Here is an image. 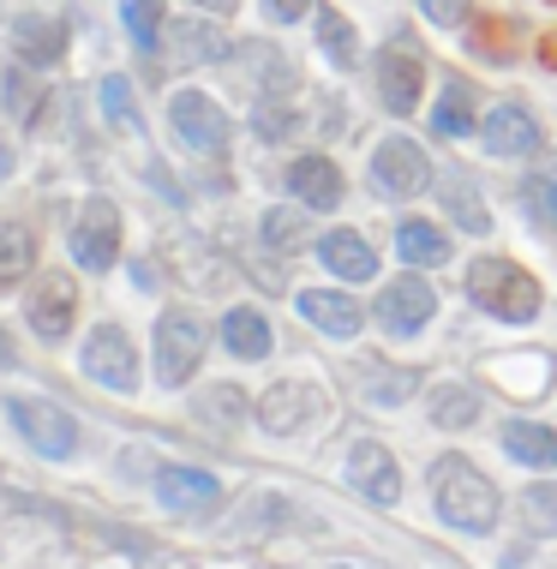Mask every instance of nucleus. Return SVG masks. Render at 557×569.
<instances>
[{
  "label": "nucleus",
  "mask_w": 557,
  "mask_h": 569,
  "mask_svg": "<svg viewBox=\"0 0 557 569\" xmlns=\"http://www.w3.org/2000/svg\"><path fill=\"white\" fill-rule=\"evenodd\" d=\"M426 480H431V503H438V516L450 521V528H461V533L498 528V486H491L468 456H438Z\"/></svg>",
  "instance_id": "f257e3e1"
},
{
  "label": "nucleus",
  "mask_w": 557,
  "mask_h": 569,
  "mask_svg": "<svg viewBox=\"0 0 557 569\" xmlns=\"http://www.w3.org/2000/svg\"><path fill=\"white\" fill-rule=\"evenodd\" d=\"M468 295L479 312L504 318V325H528L539 318V282L521 264H509V258H474L468 264Z\"/></svg>",
  "instance_id": "f03ea898"
},
{
  "label": "nucleus",
  "mask_w": 557,
  "mask_h": 569,
  "mask_svg": "<svg viewBox=\"0 0 557 569\" xmlns=\"http://www.w3.org/2000/svg\"><path fill=\"white\" fill-rule=\"evenodd\" d=\"M371 79H378L384 109H390V114L401 120V114H414V109H420L426 60H420V49H414L408 37H390V42L378 49V60H371Z\"/></svg>",
  "instance_id": "7ed1b4c3"
},
{
  "label": "nucleus",
  "mask_w": 557,
  "mask_h": 569,
  "mask_svg": "<svg viewBox=\"0 0 557 569\" xmlns=\"http://www.w3.org/2000/svg\"><path fill=\"white\" fill-rule=\"evenodd\" d=\"M12 426H19V432L37 443V456H72L79 450V420H72L67 408H54L49 396H12Z\"/></svg>",
  "instance_id": "20e7f679"
},
{
  "label": "nucleus",
  "mask_w": 557,
  "mask_h": 569,
  "mask_svg": "<svg viewBox=\"0 0 557 569\" xmlns=\"http://www.w3.org/2000/svg\"><path fill=\"white\" fill-rule=\"evenodd\" d=\"M72 264H84V270H108L120 258V210L108 204V198H84L79 204V217H72Z\"/></svg>",
  "instance_id": "39448f33"
},
{
  "label": "nucleus",
  "mask_w": 557,
  "mask_h": 569,
  "mask_svg": "<svg viewBox=\"0 0 557 569\" xmlns=\"http://www.w3.org/2000/svg\"><path fill=\"white\" fill-rule=\"evenodd\" d=\"M198 360H205V325L192 312H162L157 318V378L168 390H180L198 372Z\"/></svg>",
  "instance_id": "423d86ee"
},
{
  "label": "nucleus",
  "mask_w": 557,
  "mask_h": 569,
  "mask_svg": "<svg viewBox=\"0 0 557 569\" xmlns=\"http://www.w3.org/2000/svg\"><path fill=\"white\" fill-rule=\"evenodd\" d=\"M84 378H97L115 396L138 390V353H132V336L120 325H97L84 336Z\"/></svg>",
  "instance_id": "0eeeda50"
},
{
  "label": "nucleus",
  "mask_w": 557,
  "mask_h": 569,
  "mask_svg": "<svg viewBox=\"0 0 557 569\" xmlns=\"http://www.w3.org/2000/svg\"><path fill=\"white\" fill-rule=\"evenodd\" d=\"M168 120H175L180 144L198 150V157H222L228 150V114L216 109L205 90H180V97L168 102Z\"/></svg>",
  "instance_id": "6e6552de"
},
{
  "label": "nucleus",
  "mask_w": 557,
  "mask_h": 569,
  "mask_svg": "<svg viewBox=\"0 0 557 569\" xmlns=\"http://www.w3.org/2000/svg\"><path fill=\"white\" fill-rule=\"evenodd\" d=\"M371 180H378V192H390V198H420L431 187V162H426V150L414 144V138H384L378 157H371Z\"/></svg>",
  "instance_id": "1a4fd4ad"
},
{
  "label": "nucleus",
  "mask_w": 557,
  "mask_h": 569,
  "mask_svg": "<svg viewBox=\"0 0 557 569\" xmlns=\"http://www.w3.org/2000/svg\"><path fill=\"white\" fill-rule=\"evenodd\" d=\"M371 312H378L384 336H420L431 325V312H438V300H431V288L420 282V276H396V282L378 295Z\"/></svg>",
  "instance_id": "9d476101"
},
{
  "label": "nucleus",
  "mask_w": 557,
  "mask_h": 569,
  "mask_svg": "<svg viewBox=\"0 0 557 569\" xmlns=\"http://www.w3.org/2000/svg\"><path fill=\"white\" fill-rule=\"evenodd\" d=\"M342 473H348V486L360 491L366 503H390L401 498V473H396V456L384 450V443H371V438H360V443H348V461H342Z\"/></svg>",
  "instance_id": "9b49d317"
},
{
  "label": "nucleus",
  "mask_w": 557,
  "mask_h": 569,
  "mask_svg": "<svg viewBox=\"0 0 557 569\" xmlns=\"http://www.w3.org/2000/svg\"><path fill=\"white\" fill-rule=\"evenodd\" d=\"M324 408V390L318 383H270L265 396H258V426H265L270 438H294L300 426H312Z\"/></svg>",
  "instance_id": "f8f14e48"
},
{
  "label": "nucleus",
  "mask_w": 557,
  "mask_h": 569,
  "mask_svg": "<svg viewBox=\"0 0 557 569\" xmlns=\"http://www.w3.org/2000/svg\"><path fill=\"white\" fill-rule=\"evenodd\" d=\"M24 312H30V330H37L42 342H60V336L72 330V312H79V288H72V276H42Z\"/></svg>",
  "instance_id": "ddd939ff"
},
{
  "label": "nucleus",
  "mask_w": 557,
  "mask_h": 569,
  "mask_svg": "<svg viewBox=\"0 0 557 569\" xmlns=\"http://www.w3.org/2000/svg\"><path fill=\"white\" fill-rule=\"evenodd\" d=\"M479 132H486V150H491V157H528V150L539 144V120L521 109V102H498Z\"/></svg>",
  "instance_id": "4468645a"
},
{
  "label": "nucleus",
  "mask_w": 557,
  "mask_h": 569,
  "mask_svg": "<svg viewBox=\"0 0 557 569\" xmlns=\"http://www.w3.org/2000/svg\"><path fill=\"white\" fill-rule=\"evenodd\" d=\"M288 192L300 198L306 210H336L342 204V174H336L330 157H294L288 162Z\"/></svg>",
  "instance_id": "2eb2a0df"
},
{
  "label": "nucleus",
  "mask_w": 557,
  "mask_h": 569,
  "mask_svg": "<svg viewBox=\"0 0 557 569\" xmlns=\"http://www.w3.org/2000/svg\"><path fill=\"white\" fill-rule=\"evenodd\" d=\"M12 49H19V60L54 67L67 54V24L49 19V12H24V19H12Z\"/></svg>",
  "instance_id": "dca6fc26"
},
{
  "label": "nucleus",
  "mask_w": 557,
  "mask_h": 569,
  "mask_svg": "<svg viewBox=\"0 0 557 569\" xmlns=\"http://www.w3.org/2000/svg\"><path fill=\"white\" fill-rule=\"evenodd\" d=\"M157 498L168 503V510L198 516V510H210V503H222V486H216L210 473H198V468H162L157 473Z\"/></svg>",
  "instance_id": "f3484780"
},
{
  "label": "nucleus",
  "mask_w": 557,
  "mask_h": 569,
  "mask_svg": "<svg viewBox=\"0 0 557 569\" xmlns=\"http://www.w3.org/2000/svg\"><path fill=\"white\" fill-rule=\"evenodd\" d=\"M300 318L312 330H324V336H342V342L366 325L360 306H354L348 295H330V288H306V295H300Z\"/></svg>",
  "instance_id": "a211bd4d"
},
{
  "label": "nucleus",
  "mask_w": 557,
  "mask_h": 569,
  "mask_svg": "<svg viewBox=\"0 0 557 569\" xmlns=\"http://www.w3.org/2000/svg\"><path fill=\"white\" fill-rule=\"evenodd\" d=\"M318 258H324V270H336L342 282H366V276H378V258H371V246L354 234V228L324 234L318 240Z\"/></svg>",
  "instance_id": "6ab92c4d"
},
{
  "label": "nucleus",
  "mask_w": 557,
  "mask_h": 569,
  "mask_svg": "<svg viewBox=\"0 0 557 569\" xmlns=\"http://www.w3.org/2000/svg\"><path fill=\"white\" fill-rule=\"evenodd\" d=\"M360 390H366L371 408H396V402H408V396L420 390V372H408V366H384L378 353H366L360 360Z\"/></svg>",
  "instance_id": "aec40b11"
},
{
  "label": "nucleus",
  "mask_w": 557,
  "mask_h": 569,
  "mask_svg": "<svg viewBox=\"0 0 557 569\" xmlns=\"http://www.w3.org/2000/svg\"><path fill=\"white\" fill-rule=\"evenodd\" d=\"M504 450H509V461H521V468H557V432L539 420H509Z\"/></svg>",
  "instance_id": "412c9836"
},
{
  "label": "nucleus",
  "mask_w": 557,
  "mask_h": 569,
  "mask_svg": "<svg viewBox=\"0 0 557 569\" xmlns=\"http://www.w3.org/2000/svg\"><path fill=\"white\" fill-rule=\"evenodd\" d=\"M474 84L468 79H450L444 84V97H438V109H431V132L438 138H468L474 132Z\"/></svg>",
  "instance_id": "4be33fe9"
},
{
  "label": "nucleus",
  "mask_w": 557,
  "mask_h": 569,
  "mask_svg": "<svg viewBox=\"0 0 557 569\" xmlns=\"http://www.w3.org/2000/svg\"><path fill=\"white\" fill-rule=\"evenodd\" d=\"M444 210H450V217H456V228H468V234H486V204H479V192H474V180L468 174H461V168L450 162V168H444Z\"/></svg>",
  "instance_id": "5701e85b"
},
{
  "label": "nucleus",
  "mask_w": 557,
  "mask_h": 569,
  "mask_svg": "<svg viewBox=\"0 0 557 569\" xmlns=\"http://www.w3.org/2000/svg\"><path fill=\"white\" fill-rule=\"evenodd\" d=\"M222 342H228V353H240V360H265V353H270L265 312H228L222 318Z\"/></svg>",
  "instance_id": "b1692460"
},
{
  "label": "nucleus",
  "mask_w": 557,
  "mask_h": 569,
  "mask_svg": "<svg viewBox=\"0 0 557 569\" xmlns=\"http://www.w3.org/2000/svg\"><path fill=\"white\" fill-rule=\"evenodd\" d=\"M396 246H401V258H408V264H444V258H450L444 228H431L420 217H408V222L396 228Z\"/></svg>",
  "instance_id": "393cba45"
},
{
  "label": "nucleus",
  "mask_w": 557,
  "mask_h": 569,
  "mask_svg": "<svg viewBox=\"0 0 557 569\" xmlns=\"http://www.w3.org/2000/svg\"><path fill=\"white\" fill-rule=\"evenodd\" d=\"M431 420L461 432V426L479 420V396L468 390V383H444V390H431Z\"/></svg>",
  "instance_id": "a878e982"
},
{
  "label": "nucleus",
  "mask_w": 557,
  "mask_h": 569,
  "mask_svg": "<svg viewBox=\"0 0 557 569\" xmlns=\"http://www.w3.org/2000/svg\"><path fill=\"white\" fill-rule=\"evenodd\" d=\"M30 264H37V234L19 222H0V282H19Z\"/></svg>",
  "instance_id": "bb28decb"
},
{
  "label": "nucleus",
  "mask_w": 557,
  "mask_h": 569,
  "mask_svg": "<svg viewBox=\"0 0 557 569\" xmlns=\"http://www.w3.org/2000/svg\"><path fill=\"white\" fill-rule=\"evenodd\" d=\"M120 19H127V30H132V42L145 54H157V42H162V0H120Z\"/></svg>",
  "instance_id": "cd10ccee"
},
{
  "label": "nucleus",
  "mask_w": 557,
  "mask_h": 569,
  "mask_svg": "<svg viewBox=\"0 0 557 569\" xmlns=\"http://www.w3.org/2000/svg\"><path fill=\"white\" fill-rule=\"evenodd\" d=\"M318 42H324V54H330L336 67H354V54H360V37H354V24L336 7L318 12Z\"/></svg>",
  "instance_id": "c85d7f7f"
},
{
  "label": "nucleus",
  "mask_w": 557,
  "mask_h": 569,
  "mask_svg": "<svg viewBox=\"0 0 557 569\" xmlns=\"http://www.w3.org/2000/svg\"><path fill=\"white\" fill-rule=\"evenodd\" d=\"M175 54L192 67V60H222L228 54V42L216 37L210 24H198V19H186V24H175Z\"/></svg>",
  "instance_id": "c756f323"
},
{
  "label": "nucleus",
  "mask_w": 557,
  "mask_h": 569,
  "mask_svg": "<svg viewBox=\"0 0 557 569\" xmlns=\"http://www.w3.org/2000/svg\"><path fill=\"white\" fill-rule=\"evenodd\" d=\"M265 240L276 246V252H294V246H306V217H300L294 204L265 210Z\"/></svg>",
  "instance_id": "7c9ffc66"
},
{
  "label": "nucleus",
  "mask_w": 557,
  "mask_h": 569,
  "mask_svg": "<svg viewBox=\"0 0 557 569\" xmlns=\"http://www.w3.org/2000/svg\"><path fill=\"white\" fill-rule=\"evenodd\" d=\"M521 210L534 217V228H551V234H557V187L546 174L521 180Z\"/></svg>",
  "instance_id": "2f4dec72"
},
{
  "label": "nucleus",
  "mask_w": 557,
  "mask_h": 569,
  "mask_svg": "<svg viewBox=\"0 0 557 569\" xmlns=\"http://www.w3.org/2000/svg\"><path fill=\"white\" fill-rule=\"evenodd\" d=\"M521 521H528L534 533H557V486H534L528 498H521Z\"/></svg>",
  "instance_id": "473e14b6"
},
{
  "label": "nucleus",
  "mask_w": 557,
  "mask_h": 569,
  "mask_svg": "<svg viewBox=\"0 0 557 569\" xmlns=\"http://www.w3.org/2000/svg\"><path fill=\"white\" fill-rule=\"evenodd\" d=\"M102 109H108V120H115L120 132L138 127V102H132V84L127 79H102Z\"/></svg>",
  "instance_id": "72a5a7b5"
},
{
  "label": "nucleus",
  "mask_w": 557,
  "mask_h": 569,
  "mask_svg": "<svg viewBox=\"0 0 557 569\" xmlns=\"http://www.w3.org/2000/svg\"><path fill=\"white\" fill-rule=\"evenodd\" d=\"M509 42H516L509 19H479V30H474V54H486V60H509Z\"/></svg>",
  "instance_id": "f704fd0d"
},
{
  "label": "nucleus",
  "mask_w": 557,
  "mask_h": 569,
  "mask_svg": "<svg viewBox=\"0 0 557 569\" xmlns=\"http://www.w3.org/2000/svg\"><path fill=\"white\" fill-rule=\"evenodd\" d=\"M294 120H300V114H294L282 97H265V102H258V132H265V138H288Z\"/></svg>",
  "instance_id": "c9c22d12"
},
{
  "label": "nucleus",
  "mask_w": 557,
  "mask_h": 569,
  "mask_svg": "<svg viewBox=\"0 0 557 569\" xmlns=\"http://www.w3.org/2000/svg\"><path fill=\"white\" fill-rule=\"evenodd\" d=\"M205 408H210V420H216V426H235V420H240V408H246V396H240V390H228V383H216V390L205 396Z\"/></svg>",
  "instance_id": "e433bc0d"
},
{
  "label": "nucleus",
  "mask_w": 557,
  "mask_h": 569,
  "mask_svg": "<svg viewBox=\"0 0 557 569\" xmlns=\"http://www.w3.org/2000/svg\"><path fill=\"white\" fill-rule=\"evenodd\" d=\"M420 12L431 24H461L474 12V0H420Z\"/></svg>",
  "instance_id": "4c0bfd02"
},
{
  "label": "nucleus",
  "mask_w": 557,
  "mask_h": 569,
  "mask_svg": "<svg viewBox=\"0 0 557 569\" xmlns=\"http://www.w3.org/2000/svg\"><path fill=\"white\" fill-rule=\"evenodd\" d=\"M265 7H270V19H276V24H294L306 7H312V0H265Z\"/></svg>",
  "instance_id": "58836bf2"
},
{
  "label": "nucleus",
  "mask_w": 557,
  "mask_h": 569,
  "mask_svg": "<svg viewBox=\"0 0 557 569\" xmlns=\"http://www.w3.org/2000/svg\"><path fill=\"white\" fill-rule=\"evenodd\" d=\"M539 67L557 72V30H546V37H539Z\"/></svg>",
  "instance_id": "ea45409f"
},
{
  "label": "nucleus",
  "mask_w": 557,
  "mask_h": 569,
  "mask_svg": "<svg viewBox=\"0 0 557 569\" xmlns=\"http://www.w3.org/2000/svg\"><path fill=\"white\" fill-rule=\"evenodd\" d=\"M539 174H546L551 187H557V150H539Z\"/></svg>",
  "instance_id": "a19ab883"
},
{
  "label": "nucleus",
  "mask_w": 557,
  "mask_h": 569,
  "mask_svg": "<svg viewBox=\"0 0 557 569\" xmlns=\"http://www.w3.org/2000/svg\"><path fill=\"white\" fill-rule=\"evenodd\" d=\"M7 366H19V360H12V342H7V330H0V372H7Z\"/></svg>",
  "instance_id": "79ce46f5"
},
{
  "label": "nucleus",
  "mask_w": 557,
  "mask_h": 569,
  "mask_svg": "<svg viewBox=\"0 0 557 569\" xmlns=\"http://www.w3.org/2000/svg\"><path fill=\"white\" fill-rule=\"evenodd\" d=\"M0 174H12V150H7V138H0Z\"/></svg>",
  "instance_id": "37998d69"
},
{
  "label": "nucleus",
  "mask_w": 557,
  "mask_h": 569,
  "mask_svg": "<svg viewBox=\"0 0 557 569\" xmlns=\"http://www.w3.org/2000/svg\"><path fill=\"white\" fill-rule=\"evenodd\" d=\"M198 7H210V12H235V0H198Z\"/></svg>",
  "instance_id": "c03bdc74"
},
{
  "label": "nucleus",
  "mask_w": 557,
  "mask_h": 569,
  "mask_svg": "<svg viewBox=\"0 0 557 569\" xmlns=\"http://www.w3.org/2000/svg\"><path fill=\"white\" fill-rule=\"evenodd\" d=\"M336 569H366V563H336Z\"/></svg>",
  "instance_id": "a18cd8bd"
}]
</instances>
